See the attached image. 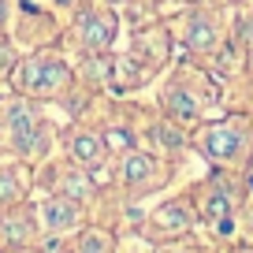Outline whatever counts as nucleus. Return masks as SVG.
Wrapping results in <instances>:
<instances>
[{"mask_svg":"<svg viewBox=\"0 0 253 253\" xmlns=\"http://www.w3.org/2000/svg\"><path fill=\"white\" fill-rule=\"evenodd\" d=\"M41 142H45V123L38 104L11 89V97L0 101V149L19 160H30L41 153Z\"/></svg>","mask_w":253,"mask_h":253,"instance_id":"1","label":"nucleus"},{"mask_svg":"<svg viewBox=\"0 0 253 253\" xmlns=\"http://www.w3.org/2000/svg\"><path fill=\"white\" fill-rule=\"evenodd\" d=\"M8 82L15 93L30 97V101H52V97H60L63 89L71 86V67H67V60L60 52L38 48L30 56H19Z\"/></svg>","mask_w":253,"mask_h":253,"instance_id":"2","label":"nucleus"},{"mask_svg":"<svg viewBox=\"0 0 253 253\" xmlns=\"http://www.w3.org/2000/svg\"><path fill=\"white\" fill-rule=\"evenodd\" d=\"M116 34H119L116 11H112L108 4H93V0H86V4H79V11H75L67 38H71V45L79 48L82 56H104V52H112Z\"/></svg>","mask_w":253,"mask_h":253,"instance_id":"3","label":"nucleus"},{"mask_svg":"<svg viewBox=\"0 0 253 253\" xmlns=\"http://www.w3.org/2000/svg\"><path fill=\"white\" fill-rule=\"evenodd\" d=\"M246 138H250L246 119H223V123H216V126L205 130L201 149H205L209 160H216V164H231V160L246 149Z\"/></svg>","mask_w":253,"mask_h":253,"instance_id":"4","label":"nucleus"},{"mask_svg":"<svg viewBox=\"0 0 253 253\" xmlns=\"http://www.w3.org/2000/svg\"><path fill=\"white\" fill-rule=\"evenodd\" d=\"M38 220H41V235H67V231L82 227V201L67 198V194H48L38 205Z\"/></svg>","mask_w":253,"mask_h":253,"instance_id":"5","label":"nucleus"},{"mask_svg":"<svg viewBox=\"0 0 253 253\" xmlns=\"http://www.w3.org/2000/svg\"><path fill=\"white\" fill-rule=\"evenodd\" d=\"M41 238V220L34 205H15L8 212H0V246H34Z\"/></svg>","mask_w":253,"mask_h":253,"instance_id":"6","label":"nucleus"},{"mask_svg":"<svg viewBox=\"0 0 253 253\" xmlns=\"http://www.w3.org/2000/svg\"><path fill=\"white\" fill-rule=\"evenodd\" d=\"M201 220L216 231V235H231L235 227V186L223 179H216L205 190V201H201Z\"/></svg>","mask_w":253,"mask_h":253,"instance_id":"7","label":"nucleus"},{"mask_svg":"<svg viewBox=\"0 0 253 253\" xmlns=\"http://www.w3.org/2000/svg\"><path fill=\"white\" fill-rule=\"evenodd\" d=\"M104 157H108V145L101 134H93V130H71L67 134V160L79 164L82 171H97L104 164Z\"/></svg>","mask_w":253,"mask_h":253,"instance_id":"8","label":"nucleus"},{"mask_svg":"<svg viewBox=\"0 0 253 253\" xmlns=\"http://www.w3.org/2000/svg\"><path fill=\"white\" fill-rule=\"evenodd\" d=\"M26 194H30V168H26L23 160L0 164V212L23 205Z\"/></svg>","mask_w":253,"mask_h":253,"instance_id":"9","label":"nucleus"},{"mask_svg":"<svg viewBox=\"0 0 253 253\" xmlns=\"http://www.w3.org/2000/svg\"><path fill=\"white\" fill-rule=\"evenodd\" d=\"M123 182L130 190H145V186H153V182H160L157 160H153L149 153H130V157L123 160Z\"/></svg>","mask_w":253,"mask_h":253,"instance_id":"10","label":"nucleus"},{"mask_svg":"<svg viewBox=\"0 0 253 253\" xmlns=\"http://www.w3.org/2000/svg\"><path fill=\"white\" fill-rule=\"evenodd\" d=\"M153 220H157L160 231H186L190 220H194V212H190L186 201H171V205H164L157 216H153Z\"/></svg>","mask_w":253,"mask_h":253,"instance_id":"11","label":"nucleus"},{"mask_svg":"<svg viewBox=\"0 0 253 253\" xmlns=\"http://www.w3.org/2000/svg\"><path fill=\"white\" fill-rule=\"evenodd\" d=\"M186 45H190V48H212V45H216V26H212V19H201V15L190 19V26H186Z\"/></svg>","mask_w":253,"mask_h":253,"instance_id":"12","label":"nucleus"},{"mask_svg":"<svg viewBox=\"0 0 253 253\" xmlns=\"http://www.w3.org/2000/svg\"><path fill=\"white\" fill-rule=\"evenodd\" d=\"M60 194H67V198H86L89 194V179H86V171H82L79 164L60 171Z\"/></svg>","mask_w":253,"mask_h":253,"instance_id":"13","label":"nucleus"},{"mask_svg":"<svg viewBox=\"0 0 253 253\" xmlns=\"http://www.w3.org/2000/svg\"><path fill=\"white\" fill-rule=\"evenodd\" d=\"M108 250H112V235H108V231L86 227V231H82V238L75 242L71 253H108Z\"/></svg>","mask_w":253,"mask_h":253,"instance_id":"14","label":"nucleus"},{"mask_svg":"<svg viewBox=\"0 0 253 253\" xmlns=\"http://www.w3.org/2000/svg\"><path fill=\"white\" fill-rule=\"evenodd\" d=\"M164 104H168V112H175V116H198V112H201V104L194 101L190 93H182V89H168Z\"/></svg>","mask_w":253,"mask_h":253,"instance_id":"15","label":"nucleus"},{"mask_svg":"<svg viewBox=\"0 0 253 253\" xmlns=\"http://www.w3.org/2000/svg\"><path fill=\"white\" fill-rule=\"evenodd\" d=\"M153 134H157V138H160L164 145H182V134L175 130V126H168V123H164V126H157Z\"/></svg>","mask_w":253,"mask_h":253,"instance_id":"16","label":"nucleus"},{"mask_svg":"<svg viewBox=\"0 0 253 253\" xmlns=\"http://www.w3.org/2000/svg\"><path fill=\"white\" fill-rule=\"evenodd\" d=\"M0 253H41V250H34V246H8V250H0Z\"/></svg>","mask_w":253,"mask_h":253,"instance_id":"17","label":"nucleus"}]
</instances>
